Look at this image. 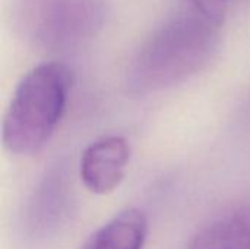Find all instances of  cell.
I'll list each match as a JSON object with an SVG mask.
<instances>
[{
  "label": "cell",
  "instance_id": "6da1fadb",
  "mask_svg": "<svg viewBox=\"0 0 250 249\" xmlns=\"http://www.w3.org/2000/svg\"><path fill=\"white\" fill-rule=\"evenodd\" d=\"M220 25L199 12H180L160 23L129 62L126 85L133 94L157 92L185 82L217 53Z\"/></svg>",
  "mask_w": 250,
  "mask_h": 249
},
{
  "label": "cell",
  "instance_id": "7a4b0ae2",
  "mask_svg": "<svg viewBox=\"0 0 250 249\" xmlns=\"http://www.w3.org/2000/svg\"><path fill=\"white\" fill-rule=\"evenodd\" d=\"M72 84V69L57 60L42 62L21 78L3 117L6 151L31 156L48 142L66 110Z\"/></svg>",
  "mask_w": 250,
  "mask_h": 249
},
{
  "label": "cell",
  "instance_id": "3957f363",
  "mask_svg": "<svg viewBox=\"0 0 250 249\" xmlns=\"http://www.w3.org/2000/svg\"><path fill=\"white\" fill-rule=\"evenodd\" d=\"M23 35L44 48H67L95 35L108 13L107 0H19Z\"/></svg>",
  "mask_w": 250,
  "mask_h": 249
},
{
  "label": "cell",
  "instance_id": "277c9868",
  "mask_svg": "<svg viewBox=\"0 0 250 249\" xmlns=\"http://www.w3.org/2000/svg\"><path fill=\"white\" fill-rule=\"evenodd\" d=\"M130 160V145L119 135L103 136L82 153L79 175L88 191L105 195L119 188Z\"/></svg>",
  "mask_w": 250,
  "mask_h": 249
},
{
  "label": "cell",
  "instance_id": "5b68a950",
  "mask_svg": "<svg viewBox=\"0 0 250 249\" xmlns=\"http://www.w3.org/2000/svg\"><path fill=\"white\" fill-rule=\"evenodd\" d=\"M189 249H250V204L202 226L192 236Z\"/></svg>",
  "mask_w": 250,
  "mask_h": 249
},
{
  "label": "cell",
  "instance_id": "8992f818",
  "mask_svg": "<svg viewBox=\"0 0 250 249\" xmlns=\"http://www.w3.org/2000/svg\"><path fill=\"white\" fill-rule=\"evenodd\" d=\"M146 235V216L138 208H126L95 230L82 249H144Z\"/></svg>",
  "mask_w": 250,
  "mask_h": 249
},
{
  "label": "cell",
  "instance_id": "52a82bcc",
  "mask_svg": "<svg viewBox=\"0 0 250 249\" xmlns=\"http://www.w3.org/2000/svg\"><path fill=\"white\" fill-rule=\"evenodd\" d=\"M196 12L208 18L209 21L221 25L229 9L230 0H189Z\"/></svg>",
  "mask_w": 250,
  "mask_h": 249
}]
</instances>
